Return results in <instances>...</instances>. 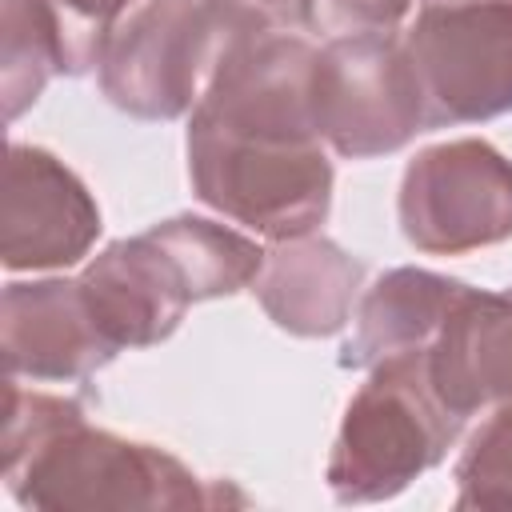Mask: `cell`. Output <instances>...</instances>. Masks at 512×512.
Here are the masks:
<instances>
[{
    "label": "cell",
    "instance_id": "obj_2",
    "mask_svg": "<svg viewBox=\"0 0 512 512\" xmlns=\"http://www.w3.org/2000/svg\"><path fill=\"white\" fill-rule=\"evenodd\" d=\"M0 472L12 500L40 512H184L224 500L220 484L172 452L92 428L88 416L48 432Z\"/></svg>",
    "mask_w": 512,
    "mask_h": 512
},
{
    "label": "cell",
    "instance_id": "obj_13",
    "mask_svg": "<svg viewBox=\"0 0 512 512\" xmlns=\"http://www.w3.org/2000/svg\"><path fill=\"white\" fill-rule=\"evenodd\" d=\"M464 288V280L428 268L384 272L356 308V332L340 356L344 368H372L400 352H428Z\"/></svg>",
    "mask_w": 512,
    "mask_h": 512
},
{
    "label": "cell",
    "instance_id": "obj_19",
    "mask_svg": "<svg viewBox=\"0 0 512 512\" xmlns=\"http://www.w3.org/2000/svg\"><path fill=\"white\" fill-rule=\"evenodd\" d=\"M412 0H304V28L324 40L340 36H400Z\"/></svg>",
    "mask_w": 512,
    "mask_h": 512
},
{
    "label": "cell",
    "instance_id": "obj_18",
    "mask_svg": "<svg viewBox=\"0 0 512 512\" xmlns=\"http://www.w3.org/2000/svg\"><path fill=\"white\" fill-rule=\"evenodd\" d=\"M84 408L68 396H52L40 388H24L20 380H8V400H4V436H0V468L20 460L28 448H36L48 432L80 420Z\"/></svg>",
    "mask_w": 512,
    "mask_h": 512
},
{
    "label": "cell",
    "instance_id": "obj_17",
    "mask_svg": "<svg viewBox=\"0 0 512 512\" xmlns=\"http://www.w3.org/2000/svg\"><path fill=\"white\" fill-rule=\"evenodd\" d=\"M140 0H48L60 32V72L84 76L100 64L108 36Z\"/></svg>",
    "mask_w": 512,
    "mask_h": 512
},
{
    "label": "cell",
    "instance_id": "obj_4",
    "mask_svg": "<svg viewBox=\"0 0 512 512\" xmlns=\"http://www.w3.org/2000/svg\"><path fill=\"white\" fill-rule=\"evenodd\" d=\"M424 96V128L512 112V0H416L400 36Z\"/></svg>",
    "mask_w": 512,
    "mask_h": 512
},
{
    "label": "cell",
    "instance_id": "obj_5",
    "mask_svg": "<svg viewBox=\"0 0 512 512\" xmlns=\"http://www.w3.org/2000/svg\"><path fill=\"white\" fill-rule=\"evenodd\" d=\"M312 112L344 160L400 152L424 128V96L400 36L324 40L312 68Z\"/></svg>",
    "mask_w": 512,
    "mask_h": 512
},
{
    "label": "cell",
    "instance_id": "obj_6",
    "mask_svg": "<svg viewBox=\"0 0 512 512\" xmlns=\"http://www.w3.org/2000/svg\"><path fill=\"white\" fill-rule=\"evenodd\" d=\"M400 232L416 252L464 256L512 240V160L464 136L420 148L396 196Z\"/></svg>",
    "mask_w": 512,
    "mask_h": 512
},
{
    "label": "cell",
    "instance_id": "obj_8",
    "mask_svg": "<svg viewBox=\"0 0 512 512\" xmlns=\"http://www.w3.org/2000/svg\"><path fill=\"white\" fill-rule=\"evenodd\" d=\"M100 228L104 220L84 180L48 148L12 140L4 164V268H72L96 248Z\"/></svg>",
    "mask_w": 512,
    "mask_h": 512
},
{
    "label": "cell",
    "instance_id": "obj_1",
    "mask_svg": "<svg viewBox=\"0 0 512 512\" xmlns=\"http://www.w3.org/2000/svg\"><path fill=\"white\" fill-rule=\"evenodd\" d=\"M188 184L200 204L268 236H308L332 208V160L320 132L228 124L192 108Z\"/></svg>",
    "mask_w": 512,
    "mask_h": 512
},
{
    "label": "cell",
    "instance_id": "obj_16",
    "mask_svg": "<svg viewBox=\"0 0 512 512\" xmlns=\"http://www.w3.org/2000/svg\"><path fill=\"white\" fill-rule=\"evenodd\" d=\"M456 508L512 512V400L492 404L456 460Z\"/></svg>",
    "mask_w": 512,
    "mask_h": 512
},
{
    "label": "cell",
    "instance_id": "obj_7",
    "mask_svg": "<svg viewBox=\"0 0 512 512\" xmlns=\"http://www.w3.org/2000/svg\"><path fill=\"white\" fill-rule=\"evenodd\" d=\"M224 36L192 0H140L96 64L108 104L136 120H176L196 108Z\"/></svg>",
    "mask_w": 512,
    "mask_h": 512
},
{
    "label": "cell",
    "instance_id": "obj_11",
    "mask_svg": "<svg viewBox=\"0 0 512 512\" xmlns=\"http://www.w3.org/2000/svg\"><path fill=\"white\" fill-rule=\"evenodd\" d=\"M428 376L464 424L512 400V288H464L428 348Z\"/></svg>",
    "mask_w": 512,
    "mask_h": 512
},
{
    "label": "cell",
    "instance_id": "obj_12",
    "mask_svg": "<svg viewBox=\"0 0 512 512\" xmlns=\"http://www.w3.org/2000/svg\"><path fill=\"white\" fill-rule=\"evenodd\" d=\"M364 264L352 260L328 236H292L272 240L264 252V268L252 280V292L268 320L288 336L320 340L336 336L352 320V304L360 296Z\"/></svg>",
    "mask_w": 512,
    "mask_h": 512
},
{
    "label": "cell",
    "instance_id": "obj_9",
    "mask_svg": "<svg viewBox=\"0 0 512 512\" xmlns=\"http://www.w3.org/2000/svg\"><path fill=\"white\" fill-rule=\"evenodd\" d=\"M0 352L8 380H84L120 348L104 336L80 276L12 280L0 304Z\"/></svg>",
    "mask_w": 512,
    "mask_h": 512
},
{
    "label": "cell",
    "instance_id": "obj_3",
    "mask_svg": "<svg viewBox=\"0 0 512 512\" xmlns=\"http://www.w3.org/2000/svg\"><path fill=\"white\" fill-rule=\"evenodd\" d=\"M460 432L464 420L432 388L428 352L388 356L368 368L340 416L324 468L328 492L336 504L392 500L436 468Z\"/></svg>",
    "mask_w": 512,
    "mask_h": 512
},
{
    "label": "cell",
    "instance_id": "obj_10",
    "mask_svg": "<svg viewBox=\"0 0 512 512\" xmlns=\"http://www.w3.org/2000/svg\"><path fill=\"white\" fill-rule=\"evenodd\" d=\"M80 284L104 336L120 352L168 340L192 304L176 264L148 232L112 240L96 252L84 264Z\"/></svg>",
    "mask_w": 512,
    "mask_h": 512
},
{
    "label": "cell",
    "instance_id": "obj_14",
    "mask_svg": "<svg viewBox=\"0 0 512 512\" xmlns=\"http://www.w3.org/2000/svg\"><path fill=\"white\" fill-rule=\"evenodd\" d=\"M148 236L176 264L192 304L236 296L240 288H252V280L264 268V248L252 236H244L228 224H216L208 216L180 212V216L152 224Z\"/></svg>",
    "mask_w": 512,
    "mask_h": 512
},
{
    "label": "cell",
    "instance_id": "obj_15",
    "mask_svg": "<svg viewBox=\"0 0 512 512\" xmlns=\"http://www.w3.org/2000/svg\"><path fill=\"white\" fill-rule=\"evenodd\" d=\"M56 72H60V32L48 0H4V28H0L4 116L16 120L24 108H32Z\"/></svg>",
    "mask_w": 512,
    "mask_h": 512
},
{
    "label": "cell",
    "instance_id": "obj_20",
    "mask_svg": "<svg viewBox=\"0 0 512 512\" xmlns=\"http://www.w3.org/2000/svg\"><path fill=\"white\" fill-rule=\"evenodd\" d=\"M224 36V48L244 36L304 28V0H192Z\"/></svg>",
    "mask_w": 512,
    "mask_h": 512
}]
</instances>
